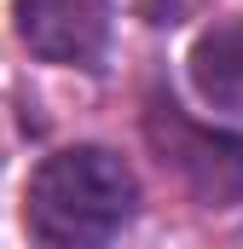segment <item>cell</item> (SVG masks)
Wrapping results in <instances>:
<instances>
[{"instance_id":"obj_1","label":"cell","mask_w":243,"mask_h":249,"mask_svg":"<svg viewBox=\"0 0 243 249\" xmlns=\"http://www.w3.org/2000/svg\"><path fill=\"white\" fill-rule=\"evenodd\" d=\"M139 214V180L104 145H64L41 157V168L23 186V226L35 244L87 249L110 244Z\"/></svg>"},{"instance_id":"obj_2","label":"cell","mask_w":243,"mask_h":249,"mask_svg":"<svg viewBox=\"0 0 243 249\" xmlns=\"http://www.w3.org/2000/svg\"><path fill=\"white\" fill-rule=\"evenodd\" d=\"M145 139L156 162L180 180L203 209H238L243 203V133L191 122L180 105H151L145 110Z\"/></svg>"},{"instance_id":"obj_3","label":"cell","mask_w":243,"mask_h":249,"mask_svg":"<svg viewBox=\"0 0 243 249\" xmlns=\"http://www.w3.org/2000/svg\"><path fill=\"white\" fill-rule=\"evenodd\" d=\"M17 41L41 64L93 70L110 47V0H17Z\"/></svg>"},{"instance_id":"obj_4","label":"cell","mask_w":243,"mask_h":249,"mask_svg":"<svg viewBox=\"0 0 243 249\" xmlns=\"http://www.w3.org/2000/svg\"><path fill=\"white\" fill-rule=\"evenodd\" d=\"M185 70H191V87L208 110L243 122V18H226V23L203 29Z\"/></svg>"}]
</instances>
